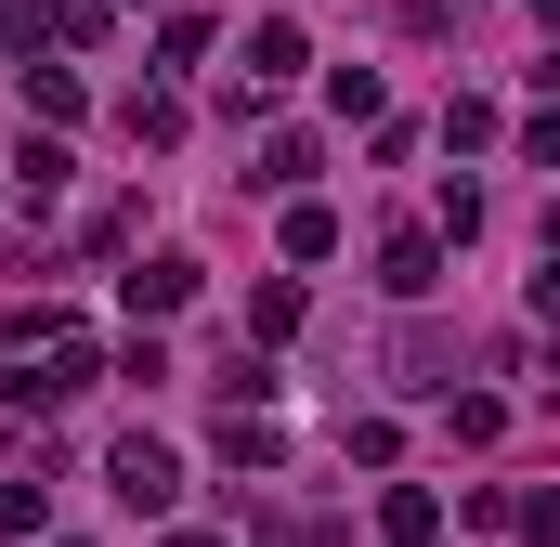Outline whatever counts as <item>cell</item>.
Masks as SVG:
<instances>
[{
    "label": "cell",
    "instance_id": "12",
    "mask_svg": "<svg viewBox=\"0 0 560 547\" xmlns=\"http://www.w3.org/2000/svg\"><path fill=\"white\" fill-rule=\"evenodd\" d=\"M287 248H300V261H326V248H339V209H313V196H300V209H287Z\"/></svg>",
    "mask_w": 560,
    "mask_h": 547
},
{
    "label": "cell",
    "instance_id": "6",
    "mask_svg": "<svg viewBox=\"0 0 560 547\" xmlns=\"http://www.w3.org/2000/svg\"><path fill=\"white\" fill-rule=\"evenodd\" d=\"M248 79H261V92L300 79V26H287V13H275V26H248Z\"/></svg>",
    "mask_w": 560,
    "mask_h": 547
},
{
    "label": "cell",
    "instance_id": "11",
    "mask_svg": "<svg viewBox=\"0 0 560 547\" xmlns=\"http://www.w3.org/2000/svg\"><path fill=\"white\" fill-rule=\"evenodd\" d=\"M26 118H79V79L66 66H26Z\"/></svg>",
    "mask_w": 560,
    "mask_h": 547
},
{
    "label": "cell",
    "instance_id": "7",
    "mask_svg": "<svg viewBox=\"0 0 560 547\" xmlns=\"http://www.w3.org/2000/svg\"><path fill=\"white\" fill-rule=\"evenodd\" d=\"M248 183H261V196H287V183H313V143H300V131H275V143H261V170H248Z\"/></svg>",
    "mask_w": 560,
    "mask_h": 547
},
{
    "label": "cell",
    "instance_id": "4",
    "mask_svg": "<svg viewBox=\"0 0 560 547\" xmlns=\"http://www.w3.org/2000/svg\"><path fill=\"white\" fill-rule=\"evenodd\" d=\"M13 196H26V209H52V196H66V143H52V131L13 143Z\"/></svg>",
    "mask_w": 560,
    "mask_h": 547
},
{
    "label": "cell",
    "instance_id": "13",
    "mask_svg": "<svg viewBox=\"0 0 560 547\" xmlns=\"http://www.w3.org/2000/svg\"><path fill=\"white\" fill-rule=\"evenodd\" d=\"M52 39H66V53H92V39H105V0H52Z\"/></svg>",
    "mask_w": 560,
    "mask_h": 547
},
{
    "label": "cell",
    "instance_id": "9",
    "mask_svg": "<svg viewBox=\"0 0 560 547\" xmlns=\"http://www.w3.org/2000/svg\"><path fill=\"white\" fill-rule=\"evenodd\" d=\"M131 143H183V92H131Z\"/></svg>",
    "mask_w": 560,
    "mask_h": 547
},
{
    "label": "cell",
    "instance_id": "14",
    "mask_svg": "<svg viewBox=\"0 0 560 547\" xmlns=\"http://www.w3.org/2000/svg\"><path fill=\"white\" fill-rule=\"evenodd\" d=\"M522 535H535V547H560V496H535V509H522Z\"/></svg>",
    "mask_w": 560,
    "mask_h": 547
},
{
    "label": "cell",
    "instance_id": "15",
    "mask_svg": "<svg viewBox=\"0 0 560 547\" xmlns=\"http://www.w3.org/2000/svg\"><path fill=\"white\" fill-rule=\"evenodd\" d=\"M522 156H535V170H560V118H535V131H522Z\"/></svg>",
    "mask_w": 560,
    "mask_h": 547
},
{
    "label": "cell",
    "instance_id": "10",
    "mask_svg": "<svg viewBox=\"0 0 560 547\" xmlns=\"http://www.w3.org/2000/svg\"><path fill=\"white\" fill-rule=\"evenodd\" d=\"M196 53H209V13H170V26H156V66H170V79H183V66H196Z\"/></svg>",
    "mask_w": 560,
    "mask_h": 547
},
{
    "label": "cell",
    "instance_id": "2",
    "mask_svg": "<svg viewBox=\"0 0 560 547\" xmlns=\"http://www.w3.org/2000/svg\"><path fill=\"white\" fill-rule=\"evenodd\" d=\"M378 535H392V547H430V535H443V496H430V482H392V496H378Z\"/></svg>",
    "mask_w": 560,
    "mask_h": 547
},
{
    "label": "cell",
    "instance_id": "17",
    "mask_svg": "<svg viewBox=\"0 0 560 547\" xmlns=\"http://www.w3.org/2000/svg\"><path fill=\"white\" fill-rule=\"evenodd\" d=\"M170 547H222V535H170Z\"/></svg>",
    "mask_w": 560,
    "mask_h": 547
},
{
    "label": "cell",
    "instance_id": "5",
    "mask_svg": "<svg viewBox=\"0 0 560 547\" xmlns=\"http://www.w3.org/2000/svg\"><path fill=\"white\" fill-rule=\"evenodd\" d=\"M196 287H209V274H196L183 248H170V261H143V274H131V313H183Z\"/></svg>",
    "mask_w": 560,
    "mask_h": 547
},
{
    "label": "cell",
    "instance_id": "16",
    "mask_svg": "<svg viewBox=\"0 0 560 547\" xmlns=\"http://www.w3.org/2000/svg\"><path fill=\"white\" fill-rule=\"evenodd\" d=\"M535 313H548V326H560V248H548V274H535Z\"/></svg>",
    "mask_w": 560,
    "mask_h": 547
},
{
    "label": "cell",
    "instance_id": "3",
    "mask_svg": "<svg viewBox=\"0 0 560 547\" xmlns=\"http://www.w3.org/2000/svg\"><path fill=\"white\" fill-rule=\"evenodd\" d=\"M378 287H392V300H430V287H443V248H430V235H392V248H378Z\"/></svg>",
    "mask_w": 560,
    "mask_h": 547
},
{
    "label": "cell",
    "instance_id": "1",
    "mask_svg": "<svg viewBox=\"0 0 560 547\" xmlns=\"http://www.w3.org/2000/svg\"><path fill=\"white\" fill-rule=\"evenodd\" d=\"M105 482H118V496H131V509H170V496H183V456H170V443H156V430H131V443H118V456H105Z\"/></svg>",
    "mask_w": 560,
    "mask_h": 547
},
{
    "label": "cell",
    "instance_id": "8",
    "mask_svg": "<svg viewBox=\"0 0 560 547\" xmlns=\"http://www.w3.org/2000/svg\"><path fill=\"white\" fill-rule=\"evenodd\" d=\"M222 456H235V469H275V417L235 405V417H222Z\"/></svg>",
    "mask_w": 560,
    "mask_h": 547
}]
</instances>
